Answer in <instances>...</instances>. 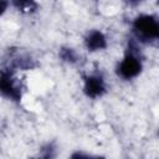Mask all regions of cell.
<instances>
[{
    "instance_id": "cell-4",
    "label": "cell",
    "mask_w": 159,
    "mask_h": 159,
    "mask_svg": "<svg viewBox=\"0 0 159 159\" xmlns=\"http://www.w3.org/2000/svg\"><path fill=\"white\" fill-rule=\"evenodd\" d=\"M83 91L87 97L98 98L106 92V83L102 76L99 75H89L84 80Z\"/></svg>"
},
{
    "instance_id": "cell-6",
    "label": "cell",
    "mask_w": 159,
    "mask_h": 159,
    "mask_svg": "<svg viewBox=\"0 0 159 159\" xmlns=\"http://www.w3.org/2000/svg\"><path fill=\"white\" fill-rule=\"evenodd\" d=\"M60 56L66 62H71L72 63V62H76L77 61V53L72 48H62L60 51Z\"/></svg>"
},
{
    "instance_id": "cell-3",
    "label": "cell",
    "mask_w": 159,
    "mask_h": 159,
    "mask_svg": "<svg viewBox=\"0 0 159 159\" xmlns=\"http://www.w3.org/2000/svg\"><path fill=\"white\" fill-rule=\"evenodd\" d=\"M0 92L14 101H19L21 98L20 86L9 71H0Z\"/></svg>"
},
{
    "instance_id": "cell-1",
    "label": "cell",
    "mask_w": 159,
    "mask_h": 159,
    "mask_svg": "<svg viewBox=\"0 0 159 159\" xmlns=\"http://www.w3.org/2000/svg\"><path fill=\"white\" fill-rule=\"evenodd\" d=\"M133 31L140 41H153L159 36V24L153 15H139L133 21Z\"/></svg>"
},
{
    "instance_id": "cell-2",
    "label": "cell",
    "mask_w": 159,
    "mask_h": 159,
    "mask_svg": "<svg viewBox=\"0 0 159 159\" xmlns=\"http://www.w3.org/2000/svg\"><path fill=\"white\" fill-rule=\"evenodd\" d=\"M142 68H143V65H142L140 58L135 53H133L130 51L118 63L117 73L123 80H132V78L137 77L142 72Z\"/></svg>"
},
{
    "instance_id": "cell-5",
    "label": "cell",
    "mask_w": 159,
    "mask_h": 159,
    "mask_svg": "<svg viewBox=\"0 0 159 159\" xmlns=\"http://www.w3.org/2000/svg\"><path fill=\"white\" fill-rule=\"evenodd\" d=\"M84 45H86L87 50L91 52L101 51V50L107 47V39L102 31L92 30L84 37Z\"/></svg>"
},
{
    "instance_id": "cell-9",
    "label": "cell",
    "mask_w": 159,
    "mask_h": 159,
    "mask_svg": "<svg viewBox=\"0 0 159 159\" xmlns=\"http://www.w3.org/2000/svg\"><path fill=\"white\" fill-rule=\"evenodd\" d=\"M143 0H125V2L127 4H129V5H138L139 2H142Z\"/></svg>"
},
{
    "instance_id": "cell-7",
    "label": "cell",
    "mask_w": 159,
    "mask_h": 159,
    "mask_svg": "<svg viewBox=\"0 0 159 159\" xmlns=\"http://www.w3.org/2000/svg\"><path fill=\"white\" fill-rule=\"evenodd\" d=\"M34 0H14L15 5L17 7H25V6H29Z\"/></svg>"
},
{
    "instance_id": "cell-8",
    "label": "cell",
    "mask_w": 159,
    "mask_h": 159,
    "mask_svg": "<svg viewBox=\"0 0 159 159\" xmlns=\"http://www.w3.org/2000/svg\"><path fill=\"white\" fill-rule=\"evenodd\" d=\"M7 6H9V1L7 0H0V16L4 15V12L7 9Z\"/></svg>"
}]
</instances>
